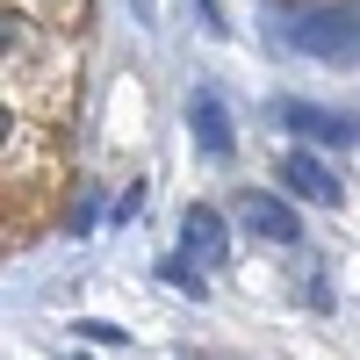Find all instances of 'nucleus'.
Instances as JSON below:
<instances>
[{
	"mask_svg": "<svg viewBox=\"0 0 360 360\" xmlns=\"http://www.w3.org/2000/svg\"><path fill=\"white\" fill-rule=\"evenodd\" d=\"M288 44L324 65H360V0H324V8L288 15Z\"/></svg>",
	"mask_w": 360,
	"mask_h": 360,
	"instance_id": "nucleus-1",
	"label": "nucleus"
},
{
	"mask_svg": "<svg viewBox=\"0 0 360 360\" xmlns=\"http://www.w3.org/2000/svg\"><path fill=\"white\" fill-rule=\"evenodd\" d=\"M281 130L303 137V144H332V152H346V144H360V115H332V108H310V101H274Z\"/></svg>",
	"mask_w": 360,
	"mask_h": 360,
	"instance_id": "nucleus-2",
	"label": "nucleus"
},
{
	"mask_svg": "<svg viewBox=\"0 0 360 360\" xmlns=\"http://www.w3.org/2000/svg\"><path fill=\"white\" fill-rule=\"evenodd\" d=\"M238 224H245L252 238H266V245H303V217H295L281 195H266V188L238 195Z\"/></svg>",
	"mask_w": 360,
	"mask_h": 360,
	"instance_id": "nucleus-3",
	"label": "nucleus"
},
{
	"mask_svg": "<svg viewBox=\"0 0 360 360\" xmlns=\"http://www.w3.org/2000/svg\"><path fill=\"white\" fill-rule=\"evenodd\" d=\"M180 252H188L195 266H224V259H231V224H224V209L195 202L188 217H180Z\"/></svg>",
	"mask_w": 360,
	"mask_h": 360,
	"instance_id": "nucleus-4",
	"label": "nucleus"
},
{
	"mask_svg": "<svg viewBox=\"0 0 360 360\" xmlns=\"http://www.w3.org/2000/svg\"><path fill=\"white\" fill-rule=\"evenodd\" d=\"M281 188H288V195H303V202H324V209H339V202H346V180L324 166L317 152H281Z\"/></svg>",
	"mask_w": 360,
	"mask_h": 360,
	"instance_id": "nucleus-5",
	"label": "nucleus"
},
{
	"mask_svg": "<svg viewBox=\"0 0 360 360\" xmlns=\"http://www.w3.org/2000/svg\"><path fill=\"white\" fill-rule=\"evenodd\" d=\"M188 123H195V144L209 159H231L238 152V130H231V108H224L217 86H195V94H188Z\"/></svg>",
	"mask_w": 360,
	"mask_h": 360,
	"instance_id": "nucleus-6",
	"label": "nucleus"
},
{
	"mask_svg": "<svg viewBox=\"0 0 360 360\" xmlns=\"http://www.w3.org/2000/svg\"><path fill=\"white\" fill-rule=\"evenodd\" d=\"M79 339H94V346H130L123 324H101V317H79Z\"/></svg>",
	"mask_w": 360,
	"mask_h": 360,
	"instance_id": "nucleus-7",
	"label": "nucleus"
},
{
	"mask_svg": "<svg viewBox=\"0 0 360 360\" xmlns=\"http://www.w3.org/2000/svg\"><path fill=\"white\" fill-rule=\"evenodd\" d=\"M166 281H173V288H188V295H202V274H195L188 259H166Z\"/></svg>",
	"mask_w": 360,
	"mask_h": 360,
	"instance_id": "nucleus-8",
	"label": "nucleus"
},
{
	"mask_svg": "<svg viewBox=\"0 0 360 360\" xmlns=\"http://www.w3.org/2000/svg\"><path fill=\"white\" fill-rule=\"evenodd\" d=\"M195 8H202V29H209V37H224V8H217V0H195Z\"/></svg>",
	"mask_w": 360,
	"mask_h": 360,
	"instance_id": "nucleus-9",
	"label": "nucleus"
}]
</instances>
